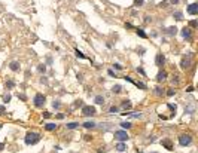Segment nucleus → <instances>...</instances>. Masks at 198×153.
<instances>
[{
    "mask_svg": "<svg viewBox=\"0 0 198 153\" xmlns=\"http://www.w3.org/2000/svg\"><path fill=\"white\" fill-rule=\"evenodd\" d=\"M121 89H122V88H121V85H115V86L112 88V91H113L115 94H119V92H121Z\"/></svg>",
    "mask_w": 198,
    "mask_h": 153,
    "instance_id": "25",
    "label": "nucleus"
},
{
    "mask_svg": "<svg viewBox=\"0 0 198 153\" xmlns=\"http://www.w3.org/2000/svg\"><path fill=\"white\" fill-rule=\"evenodd\" d=\"M25 144H28V146H33V144H36L40 141V134L37 132H28L27 135H25V138H24Z\"/></svg>",
    "mask_w": 198,
    "mask_h": 153,
    "instance_id": "1",
    "label": "nucleus"
},
{
    "mask_svg": "<svg viewBox=\"0 0 198 153\" xmlns=\"http://www.w3.org/2000/svg\"><path fill=\"white\" fill-rule=\"evenodd\" d=\"M9 67H11L12 71H16V70L20 69V63H18V61H12V63L9 64Z\"/></svg>",
    "mask_w": 198,
    "mask_h": 153,
    "instance_id": "15",
    "label": "nucleus"
},
{
    "mask_svg": "<svg viewBox=\"0 0 198 153\" xmlns=\"http://www.w3.org/2000/svg\"><path fill=\"white\" fill-rule=\"evenodd\" d=\"M189 25H191V27H194V28H195V27H197V21H195V19H194V21H191V22H189Z\"/></svg>",
    "mask_w": 198,
    "mask_h": 153,
    "instance_id": "37",
    "label": "nucleus"
},
{
    "mask_svg": "<svg viewBox=\"0 0 198 153\" xmlns=\"http://www.w3.org/2000/svg\"><path fill=\"white\" fill-rule=\"evenodd\" d=\"M173 16H174L176 19H179V21H180V19H183V12L177 11V12H174V13H173Z\"/></svg>",
    "mask_w": 198,
    "mask_h": 153,
    "instance_id": "21",
    "label": "nucleus"
},
{
    "mask_svg": "<svg viewBox=\"0 0 198 153\" xmlns=\"http://www.w3.org/2000/svg\"><path fill=\"white\" fill-rule=\"evenodd\" d=\"M182 37L183 39H191V28H189V27L182 28Z\"/></svg>",
    "mask_w": 198,
    "mask_h": 153,
    "instance_id": "9",
    "label": "nucleus"
},
{
    "mask_svg": "<svg viewBox=\"0 0 198 153\" xmlns=\"http://www.w3.org/2000/svg\"><path fill=\"white\" fill-rule=\"evenodd\" d=\"M143 2H144V0H134V5H136V6H142Z\"/></svg>",
    "mask_w": 198,
    "mask_h": 153,
    "instance_id": "33",
    "label": "nucleus"
},
{
    "mask_svg": "<svg viewBox=\"0 0 198 153\" xmlns=\"http://www.w3.org/2000/svg\"><path fill=\"white\" fill-rule=\"evenodd\" d=\"M192 143V137L189 134H182V135H179V144L180 146H189V144Z\"/></svg>",
    "mask_w": 198,
    "mask_h": 153,
    "instance_id": "2",
    "label": "nucleus"
},
{
    "mask_svg": "<svg viewBox=\"0 0 198 153\" xmlns=\"http://www.w3.org/2000/svg\"><path fill=\"white\" fill-rule=\"evenodd\" d=\"M0 129H2V125H0Z\"/></svg>",
    "mask_w": 198,
    "mask_h": 153,
    "instance_id": "44",
    "label": "nucleus"
},
{
    "mask_svg": "<svg viewBox=\"0 0 198 153\" xmlns=\"http://www.w3.org/2000/svg\"><path fill=\"white\" fill-rule=\"evenodd\" d=\"M0 113H5V107L3 106H0Z\"/></svg>",
    "mask_w": 198,
    "mask_h": 153,
    "instance_id": "41",
    "label": "nucleus"
},
{
    "mask_svg": "<svg viewBox=\"0 0 198 153\" xmlns=\"http://www.w3.org/2000/svg\"><path fill=\"white\" fill-rule=\"evenodd\" d=\"M52 106H54V108H60V106H61V104H60V101H54Z\"/></svg>",
    "mask_w": 198,
    "mask_h": 153,
    "instance_id": "35",
    "label": "nucleus"
},
{
    "mask_svg": "<svg viewBox=\"0 0 198 153\" xmlns=\"http://www.w3.org/2000/svg\"><path fill=\"white\" fill-rule=\"evenodd\" d=\"M165 77H167V73L162 70V71H159L158 74H157V80L158 82H162V80H165Z\"/></svg>",
    "mask_w": 198,
    "mask_h": 153,
    "instance_id": "11",
    "label": "nucleus"
},
{
    "mask_svg": "<svg viewBox=\"0 0 198 153\" xmlns=\"http://www.w3.org/2000/svg\"><path fill=\"white\" fill-rule=\"evenodd\" d=\"M83 126H85L87 129H89V128H94V126H96V123H94L92 121H88V122H85V123H83Z\"/></svg>",
    "mask_w": 198,
    "mask_h": 153,
    "instance_id": "22",
    "label": "nucleus"
},
{
    "mask_svg": "<svg viewBox=\"0 0 198 153\" xmlns=\"http://www.w3.org/2000/svg\"><path fill=\"white\" fill-rule=\"evenodd\" d=\"M66 126H67V129H76L77 126H79V123H77V122H70V123H67Z\"/></svg>",
    "mask_w": 198,
    "mask_h": 153,
    "instance_id": "20",
    "label": "nucleus"
},
{
    "mask_svg": "<svg viewBox=\"0 0 198 153\" xmlns=\"http://www.w3.org/2000/svg\"><path fill=\"white\" fill-rule=\"evenodd\" d=\"M121 128H122V129H130V128H131V123H130V122H122V123H121Z\"/></svg>",
    "mask_w": 198,
    "mask_h": 153,
    "instance_id": "23",
    "label": "nucleus"
},
{
    "mask_svg": "<svg viewBox=\"0 0 198 153\" xmlns=\"http://www.w3.org/2000/svg\"><path fill=\"white\" fill-rule=\"evenodd\" d=\"M121 107H122L124 110L131 108V103H130V100H124V101H122V104H121Z\"/></svg>",
    "mask_w": 198,
    "mask_h": 153,
    "instance_id": "16",
    "label": "nucleus"
},
{
    "mask_svg": "<svg viewBox=\"0 0 198 153\" xmlns=\"http://www.w3.org/2000/svg\"><path fill=\"white\" fill-rule=\"evenodd\" d=\"M75 52H76V57H77V58H81V59H83V58H85V55H83V54L81 52V51H79V49H76V51H75Z\"/></svg>",
    "mask_w": 198,
    "mask_h": 153,
    "instance_id": "30",
    "label": "nucleus"
},
{
    "mask_svg": "<svg viewBox=\"0 0 198 153\" xmlns=\"http://www.w3.org/2000/svg\"><path fill=\"white\" fill-rule=\"evenodd\" d=\"M161 143H162V146H165L168 150H173V146H171V141L170 140H162Z\"/></svg>",
    "mask_w": 198,
    "mask_h": 153,
    "instance_id": "17",
    "label": "nucleus"
},
{
    "mask_svg": "<svg viewBox=\"0 0 198 153\" xmlns=\"http://www.w3.org/2000/svg\"><path fill=\"white\" fill-rule=\"evenodd\" d=\"M82 115H83V116H94V115H96V107H92V106H83V107H82Z\"/></svg>",
    "mask_w": 198,
    "mask_h": 153,
    "instance_id": "5",
    "label": "nucleus"
},
{
    "mask_svg": "<svg viewBox=\"0 0 198 153\" xmlns=\"http://www.w3.org/2000/svg\"><path fill=\"white\" fill-rule=\"evenodd\" d=\"M170 3H173V5H176V3H179V0H170Z\"/></svg>",
    "mask_w": 198,
    "mask_h": 153,
    "instance_id": "42",
    "label": "nucleus"
},
{
    "mask_svg": "<svg viewBox=\"0 0 198 153\" xmlns=\"http://www.w3.org/2000/svg\"><path fill=\"white\" fill-rule=\"evenodd\" d=\"M3 101H5V103H9V101H11V95H9V94L3 95Z\"/></svg>",
    "mask_w": 198,
    "mask_h": 153,
    "instance_id": "32",
    "label": "nucleus"
},
{
    "mask_svg": "<svg viewBox=\"0 0 198 153\" xmlns=\"http://www.w3.org/2000/svg\"><path fill=\"white\" fill-rule=\"evenodd\" d=\"M131 83H134L137 88H140V89H148V86H146L144 83H142V82H134V80H131Z\"/></svg>",
    "mask_w": 198,
    "mask_h": 153,
    "instance_id": "19",
    "label": "nucleus"
},
{
    "mask_svg": "<svg viewBox=\"0 0 198 153\" xmlns=\"http://www.w3.org/2000/svg\"><path fill=\"white\" fill-rule=\"evenodd\" d=\"M191 63H192V55H188V57H183L180 65H182V69H188V67H191Z\"/></svg>",
    "mask_w": 198,
    "mask_h": 153,
    "instance_id": "6",
    "label": "nucleus"
},
{
    "mask_svg": "<svg viewBox=\"0 0 198 153\" xmlns=\"http://www.w3.org/2000/svg\"><path fill=\"white\" fill-rule=\"evenodd\" d=\"M167 95H168V97H173V95H174V89H170V91H167Z\"/></svg>",
    "mask_w": 198,
    "mask_h": 153,
    "instance_id": "36",
    "label": "nucleus"
},
{
    "mask_svg": "<svg viewBox=\"0 0 198 153\" xmlns=\"http://www.w3.org/2000/svg\"><path fill=\"white\" fill-rule=\"evenodd\" d=\"M137 71H139V73H142V74L144 76V70H143V69H137Z\"/></svg>",
    "mask_w": 198,
    "mask_h": 153,
    "instance_id": "40",
    "label": "nucleus"
},
{
    "mask_svg": "<svg viewBox=\"0 0 198 153\" xmlns=\"http://www.w3.org/2000/svg\"><path fill=\"white\" fill-rule=\"evenodd\" d=\"M165 33L168 36H176V33H177V28L176 27H168L167 30H165Z\"/></svg>",
    "mask_w": 198,
    "mask_h": 153,
    "instance_id": "12",
    "label": "nucleus"
},
{
    "mask_svg": "<svg viewBox=\"0 0 198 153\" xmlns=\"http://www.w3.org/2000/svg\"><path fill=\"white\" fill-rule=\"evenodd\" d=\"M3 147H5V144H3V143H0V150H3Z\"/></svg>",
    "mask_w": 198,
    "mask_h": 153,
    "instance_id": "43",
    "label": "nucleus"
},
{
    "mask_svg": "<svg viewBox=\"0 0 198 153\" xmlns=\"http://www.w3.org/2000/svg\"><path fill=\"white\" fill-rule=\"evenodd\" d=\"M195 107L194 106H189V107H185V113H194Z\"/></svg>",
    "mask_w": 198,
    "mask_h": 153,
    "instance_id": "28",
    "label": "nucleus"
},
{
    "mask_svg": "<svg viewBox=\"0 0 198 153\" xmlns=\"http://www.w3.org/2000/svg\"><path fill=\"white\" fill-rule=\"evenodd\" d=\"M136 33H137V36H140L142 39H146V37H148V34H146V33H144L142 28H137V30H136Z\"/></svg>",
    "mask_w": 198,
    "mask_h": 153,
    "instance_id": "18",
    "label": "nucleus"
},
{
    "mask_svg": "<svg viewBox=\"0 0 198 153\" xmlns=\"http://www.w3.org/2000/svg\"><path fill=\"white\" fill-rule=\"evenodd\" d=\"M96 103L97 104H104V98H103L101 95H97L96 97Z\"/></svg>",
    "mask_w": 198,
    "mask_h": 153,
    "instance_id": "24",
    "label": "nucleus"
},
{
    "mask_svg": "<svg viewBox=\"0 0 198 153\" xmlns=\"http://www.w3.org/2000/svg\"><path fill=\"white\" fill-rule=\"evenodd\" d=\"M37 71H39V73H45V71H46V67H45V64H40V65L37 67Z\"/></svg>",
    "mask_w": 198,
    "mask_h": 153,
    "instance_id": "26",
    "label": "nucleus"
},
{
    "mask_svg": "<svg viewBox=\"0 0 198 153\" xmlns=\"http://www.w3.org/2000/svg\"><path fill=\"white\" fill-rule=\"evenodd\" d=\"M155 94H157V95H162V94H164V89H162V88H155Z\"/></svg>",
    "mask_w": 198,
    "mask_h": 153,
    "instance_id": "31",
    "label": "nucleus"
},
{
    "mask_svg": "<svg viewBox=\"0 0 198 153\" xmlns=\"http://www.w3.org/2000/svg\"><path fill=\"white\" fill-rule=\"evenodd\" d=\"M109 76H112V77H116V74L113 73V70H109Z\"/></svg>",
    "mask_w": 198,
    "mask_h": 153,
    "instance_id": "38",
    "label": "nucleus"
},
{
    "mask_svg": "<svg viewBox=\"0 0 198 153\" xmlns=\"http://www.w3.org/2000/svg\"><path fill=\"white\" fill-rule=\"evenodd\" d=\"M45 129H46V131H55V129H57V125L52 123V122H49V123L45 125Z\"/></svg>",
    "mask_w": 198,
    "mask_h": 153,
    "instance_id": "13",
    "label": "nucleus"
},
{
    "mask_svg": "<svg viewBox=\"0 0 198 153\" xmlns=\"http://www.w3.org/2000/svg\"><path fill=\"white\" fill-rule=\"evenodd\" d=\"M33 101H34V106H36V107H43L46 98H45L43 94H36V95H34V100H33Z\"/></svg>",
    "mask_w": 198,
    "mask_h": 153,
    "instance_id": "3",
    "label": "nucleus"
},
{
    "mask_svg": "<svg viewBox=\"0 0 198 153\" xmlns=\"http://www.w3.org/2000/svg\"><path fill=\"white\" fill-rule=\"evenodd\" d=\"M155 64H157L158 67H162L165 64V57L162 54H157V57H155Z\"/></svg>",
    "mask_w": 198,
    "mask_h": 153,
    "instance_id": "7",
    "label": "nucleus"
},
{
    "mask_svg": "<svg viewBox=\"0 0 198 153\" xmlns=\"http://www.w3.org/2000/svg\"><path fill=\"white\" fill-rule=\"evenodd\" d=\"M128 134H127V131H124V129H121V131H116L115 132V140H118V141H121V143H124V141H128Z\"/></svg>",
    "mask_w": 198,
    "mask_h": 153,
    "instance_id": "4",
    "label": "nucleus"
},
{
    "mask_svg": "<svg viewBox=\"0 0 198 153\" xmlns=\"http://www.w3.org/2000/svg\"><path fill=\"white\" fill-rule=\"evenodd\" d=\"M186 11H188L189 15H197V13H198V5H197V3H191V5L188 6Z\"/></svg>",
    "mask_w": 198,
    "mask_h": 153,
    "instance_id": "8",
    "label": "nucleus"
},
{
    "mask_svg": "<svg viewBox=\"0 0 198 153\" xmlns=\"http://www.w3.org/2000/svg\"><path fill=\"white\" fill-rule=\"evenodd\" d=\"M118 107H115V106H112L110 108H109V113H112V115H115V113H118Z\"/></svg>",
    "mask_w": 198,
    "mask_h": 153,
    "instance_id": "29",
    "label": "nucleus"
},
{
    "mask_svg": "<svg viewBox=\"0 0 198 153\" xmlns=\"http://www.w3.org/2000/svg\"><path fill=\"white\" fill-rule=\"evenodd\" d=\"M57 117H58V119H64V115H63V113H58Z\"/></svg>",
    "mask_w": 198,
    "mask_h": 153,
    "instance_id": "39",
    "label": "nucleus"
},
{
    "mask_svg": "<svg viewBox=\"0 0 198 153\" xmlns=\"http://www.w3.org/2000/svg\"><path fill=\"white\" fill-rule=\"evenodd\" d=\"M116 150H118V152H125V150H127L125 143H121V141H119V143L116 144Z\"/></svg>",
    "mask_w": 198,
    "mask_h": 153,
    "instance_id": "14",
    "label": "nucleus"
},
{
    "mask_svg": "<svg viewBox=\"0 0 198 153\" xmlns=\"http://www.w3.org/2000/svg\"><path fill=\"white\" fill-rule=\"evenodd\" d=\"M113 69H115V70H122V65L116 63V64H113Z\"/></svg>",
    "mask_w": 198,
    "mask_h": 153,
    "instance_id": "34",
    "label": "nucleus"
},
{
    "mask_svg": "<svg viewBox=\"0 0 198 153\" xmlns=\"http://www.w3.org/2000/svg\"><path fill=\"white\" fill-rule=\"evenodd\" d=\"M14 86H15V82H14V80H7V82H6V88L12 89Z\"/></svg>",
    "mask_w": 198,
    "mask_h": 153,
    "instance_id": "27",
    "label": "nucleus"
},
{
    "mask_svg": "<svg viewBox=\"0 0 198 153\" xmlns=\"http://www.w3.org/2000/svg\"><path fill=\"white\" fill-rule=\"evenodd\" d=\"M124 116H128V117H136V119H139V117H142V113H137V112H130V113H122Z\"/></svg>",
    "mask_w": 198,
    "mask_h": 153,
    "instance_id": "10",
    "label": "nucleus"
}]
</instances>
